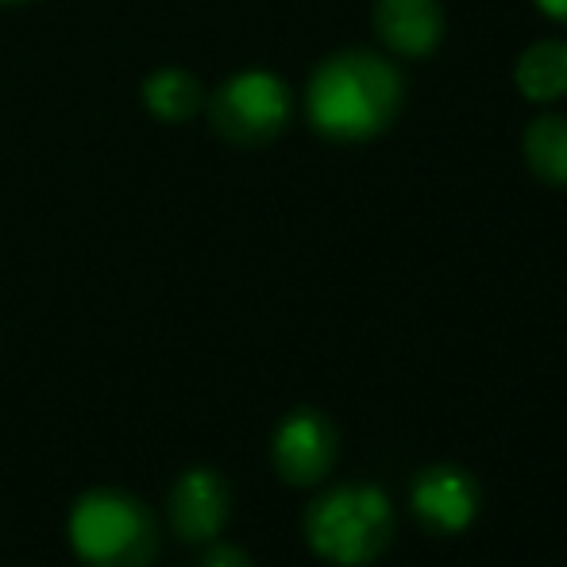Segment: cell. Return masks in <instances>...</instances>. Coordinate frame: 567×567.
Returning a JSON list of instances; mask_svg holds the SVG:
<instances>
[{
	"label": "cell",
	"mask_w": 567,
	"mask_h": 567,
	"mask_svg": "<svg viewBox=\"0 0 567 567\" xmlns=\"http://www.w3.org/2000/svg\"><path fill=\"white\" fill-rule=\"evenodd\" d=\"M402 101V70L374 51H340L317 66L306 105L321 135L337 143H363L394 124Z\"/></svg>",
	"instance_id": "1"
},
{
	"label": "cell",
	"mask_w": 567,
	"mask_h": 567,
	"mask_svg": "<svg viewBox=\"0 0 567 567\" xmlns=\"http://www.w3.org/2000/svg\"><path fill=\"white\" fill-rule=\"evenodd\" d=\"M394 537L390 498L371 483H343L306 509V540L321 560L363 567L379 560Z\"/></svg>",
	"instance_id": "2"
},
{
	"label": "cell",
	"mask_w": 567,
	"mask_h": 567,
	"mask_svg": "<svg viewBox=\"0 0 567 567\" xmlns=\"http://www.w3.org/2000/svg\"><path fill=\"white\" fill-rule=\"evenodd\" d=\"M70 540L90 567H147L158 553L151 509L124 491H90L70 514Z\"/></svg>",
	"instance_id": "3"
},
{
	"label": "cell",
	"mask_w": 567,
	"mask_h": 567,
	"mask_svg": "<svg viewBox=\"0 0 567 567\" xmlns=\"http://www.w3.org/2000/svg\"><path fill=\"white\" fill-rule=\"evenodd\" d=\"M213 127L239 147H259L275 140L290 120V90L275 74L247 70L231 78L209 105Z\"/></svg>",
	"instance_id": "4"
},
{
	"label": "cell",
	"mask_w": 567,
	"mask_h": 567,
	"mask_svg": "<svg viewBox=\"0 0 567 567\" xmlns=\"http://www.w3.org/2000/svg\"><path fill=\"white\" fill-rule=\"evenodd\" d=\"M270 460L290 486H317L337 463V429L324 413L293 410L275 429Z\"/></svg>",
	"instance_id": "5"
},
{
	"label": "cell",
	"mask_w": 567,
	"mask_h": 567,
	"mask_svg": "<svg viewBox=\"0 0 567 567\" xmlns=\"http://www.w3.org/2000/svg\"><path fill=\"white\" fill-rule=\"evenodd\" d=\"M413 514L436 537H452V533H463L478 514V483L467 475L463 467H452V463H433L425 467L417 478H413Z\"/></svg>",
	"instance_id": "6"
},
{
	"label": "cell",
	"mask_w": 567,
	"mask_h": 567,
	"mask_svg": "<svg viewBox=\"0 0 567 567\" xmlns=\"http://www.w3.org/2000/svg\"><path fill=\"white\" fill-rule=\"evenodd\" d=\"M228 486L217 471H186L171 494V525L186 545H209L228 522Z\"/></svg>",
	"instance_id": "7"
},
{
	"label": "cell",
	"mask_w": 567,
	"mask_h": 567,
	"mask_svg": "<svg viewBox=\"0 0 567 567\" xmlns=\"http://www.w3.org/2000/svg\"><path fill=\"white\" fill-rule=\"evenodd\" d=\"M374 35L405 59H425L444 39L441 0H374Z\"/></svg>",
	"instance_id": "8"
},
{
	"label": "cell",
	"mask_w": 567,
	"mask_h": 567,
	"mask_svg": "<svg viewBox=\"0 0 567 567\" xmlns=\"http://www.w3.org/2000/svg\"><path fill=\"white\" fill-rule=\"evenodd\" d=\"M514 82L529 101H560L567 97V39H540L525 47L514 66Z\"/></svg>",
	"instance_id": "9"
},
{
	"label": "cell",
	"mask_w": 567,
	"mask_h": 567,
	"mask_svg": "<svg viewBox=\"0 0 567 567\" xmlns=\"http://www.w3.org/2000/svg\"><path fill=\"white\" fill-rule=\"evenodd\" d=\"M525 163L545 186H567V116L545 113L525 127Z\"/></svg>",
	"instance_id": "10"
},
{
	"label": "cell",
	"mask_w": 567,
	"mask_h": 567,
	"mask_svg": "<svg viewBox=\"0 0 567 567\" xmlns=\"http://www.w3.org/2000/svg\"><path fill=\"white\" fill-rule=\"evenodd\" d=\"M147 109L163 120H186L197 113L202 105V85L186 74V70H158V74L147 78Z\"/></svg>",
	"instance_id": "11"
},
{
	"label": "cell",
	"mask_w": 567,
	"mask_h": 567,
	"mask_svg": "<svg viewBox=\"0 0 567 567\" xmlns=\"http://www.w3.org/2000/svg\"><path fill=\"white\" fill-rule=\"evenodd\" d=\"M202 567H251V560H247L244 548L213 545V540H209V548H205V556H202Z\"/></svg>",
	"instance_id": "12"
},
{
	"label": "cell",
	"mask_w": 567,
	"mask_h": 567,
	"mask_svg": "<svg viewBox=\"0 0 567 567\" xmlns=\"http://www.w3.org/2000/svg\"><path fill=\"white\" fill-rule=\"evenodd\" d=\"M537 8L556 23H567V0H537Z\"/></svg>",
	"instance_id": "13"
},
{
	"label": "cell",
	"mask_w": 567,
	"mask_h": 567,
	"mask_svg": "<svg viewBox=\"0 0 567 567\" xmlns=\"http://www.w3.org/2000/svg\"><path fill=\"white\" fill-rule=\"evenodd\" d=\"M4 4H20V0H4Z\"/></svg>",
	"instance_id": "14"
}]
</instances>
